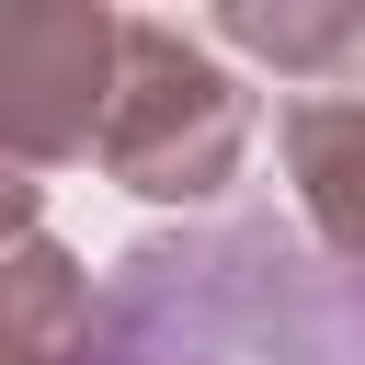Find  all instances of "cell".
<instances>
[{
    "label": "cell",
    "mask_w": 365,
    "mask_h": 365,
    "mask_svg": "<svg viewBox=\"0 0 365 365\" xmlns=\"http://www.w3.org/2000/svg\"><path fill=\"white\" fill-rule=\"evenodd\" d=\"M91 365H365V262H308L285 228L137 240Z\"/></svg>",
    "instance_id": "6da1fadb"
},
{
    "label": "cell",
    "mask_w": 365,
    "mask_h": 365,
    "mask_svg": "<svg viewBox=\"0 0 365 365\" xmlns=\"http://www.w3.org/2000/svg\"><path fill=\"white\" fill-rule=\"evenodd\" d=\"M251 148V91L182 34V23H148L125 11V80H114V114H103V171L148 205H205Z\"/></svg>",
    "instance_id": "7a4b0ae2"
},
{
    "label": "cell",
    "mask_w": 365,
    "mask_h": 365,
    "mask_svg": "<svg viewBox=\"0 0 365 365\" xmlns=\"http://www.w3.org/2000/svg\"><path fill=\"white\" fill-rule=\"evenodd\" d=\"M114 80H125V11H103V0L23 11V23L0 34V148H11L23 171L103 148Z\"/></svg>",
    "instance_id": "3957f363"
},
{
    "label": "cell",
    "mask_w": 365,
    "mask_h": 365,
    "mask_svg": "<svg viewBox=\"0 0 365 365\" xmlns=\"http://www.w3.org/2000/svg\"><path fill=\"white\" fill-rule=\"evenodd\" d=\"M91 331H103L91 274L23 217L11 262H0V365H91Z\"/></svg>",
    "instance_id": "277c9868"
},
{
    "label": "cell",
    "mask_w": 365,
    "mask_h": 365,
    "mask_svg": "<svg viewBox=\"0 0 365 365\" xmlns=\"http://www.w3.org/2000/svg\"><path fill=\"white\" fill-rule=\"evenodd\" d=\"M274 137H285V171H297L308 228L342 262H365V91H308V103H285Z\"/></svg>",
    "instance_id": "5b68a950"
},
{
    "label": "cell",
    "mask_w": 365,
    "mask_h": 365,
    "mask_svg": "<svg viewBox=\"0 0 365 365\" xmlns=\"http://www.w3.org/2000/svg\"><path fill=\"white\" fill-rule=\"evenodd\" d=\"M217 34L274 57V68H365V0H331V11H308V0H228Z\"/></svg>",
    "instance_id": "8992f818"
}]
</instances>
